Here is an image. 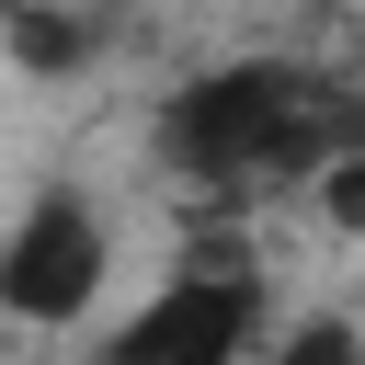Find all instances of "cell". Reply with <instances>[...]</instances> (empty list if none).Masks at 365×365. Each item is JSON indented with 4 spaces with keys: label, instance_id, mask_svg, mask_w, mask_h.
Listing matches in <instances>:
<instances>
[{
    "label": "cell",
    "instance_id": "2",
    "mask_svg": "<svg viewBox=\"0 0 365 365\" xmlns=\"http://www.w3.org/2000/svg\"><path fill=\"white\" fill-rule=\"evenodd\" d=\"M251 354H262V274L251 262H182L114 331H91V365H251Z\"/></svg>",
    "mask_w": 365,
    "mask_h": 365
},
{
    "label": "cell",
    "instance_id": "4",
    "mask_svg": "<svg viewBox=\"0 0 365 365\" xmlns=\"http://www.w3.org/2000/svg\"><path fill=\"white\" fill-rule=\"evenodd\" d=\"M0 46H11V68L57 80V68H80L103 46V11L91 0H0Z\"/></svg>",
    "mask_w": 365,
    "mask_h": 365
},
{
    "label": "cell",
    "instance_id": "5",
    "mask_svg": "<svg viewBox=\"0 0 365 365\" xmlns=\"http://www.w3.org/2000/svg\"><path fill=\"white\" fill-rule=\"evenodd\" d=\"M274 365H365V331L354 319H297V331H274Z\"/></svg>",
    "mask_w": 365,
    "mask_h": 365
},
{
    "label": "cell",
    "instance_id": "3",
    "mask_svg": "<svg viewBox=\"0 0 365 365\" xmlns=\"http://www.w3.org/2000/svg\"><path fill=\"white\" fill-rule=\"evenodd\" d=\"M114 285V228L80 182H34L23 217L0 228V308L23 331H68L91 319V297Z\"/></svg>",
    "mask_w": 365,
    "mask_h": 365
},
{
    "label": "cell",
    "instance_id": "1",
    "mask_svg": "<svg viewBox=\"0 0 365 365\" xmlns=\"http://www.w3.org/2000/svg\"><path fill=\"white\" fill-rule=\"evenodd\" d=\"M148 148L205 194L319 182L342 148H365V91L308 68V57H228V68H194L148 114Z\"/></svg>",
    "mask_w": 365,
    "mask_h": 365
},
{
    "label": "cell",
    "instance_id": "6",
    "mask_svg": "<svg viewBox=\"0 0 365 365\" xmlns=\"http://www.w3.org/2000/svg\"><path fill=\"white\" fill-rule=\"evenodd\" d=\"M308 194H319V217H331L342 240H365V148H342V160H331Z\"/></svg>",
    "mask_w": 365,
    "mask_h": 365
}]
</instances>
